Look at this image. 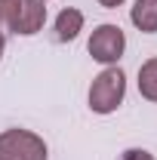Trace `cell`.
<instances>
[{"label":"cell","instance_id":"1","mask_svg":"<svg viewBox=\"0 0 157 160\" xmlns=\"http://www.w3.org/2000/svg\"><path fill=\"white\" fill-rule=\"evenodd\" d=\"M126 99V74L120 71L117 65H108L105 71H99L93 83H89V92H86V105L93 114H114Z\"/></svg>","mask_w":157,"mask_h":160},{"label":"cell","instance_id":"2","mask_svg":"<svg viewBox=\"0 0 157 160\" xmlns=\"http://www.w3.org/2000/svg\"><path fill=\"white\" fill-rule=\"evenodd\" d=\"M0 160H49V148L43 136L13 126L0 132Z\"/></svg>","mask_w":157,"mask_h":160},{"label":"cell","instance_id":"3","mask_svg":"<svg viewBox=\"0 0 157 160\" xmlns=\"http://www.w3.org/2000/svg\"><path fill=\"white\" fill-rule=\"evenodd\" d=\"M86 49H89L93 62L105 65V68H108V65H117V62L123 59V52H126V34H123V28H120V25L105 22V25L93 28Z\"/></svg>","mask_w":157,"mask_h":160},{"label":"cell","instance_id":"4","mask_svg":"<svg viewBox=\"0 0 157 160\" xmlns=\"http://www.w3.org/2000/svg\"><path fill=\"white\" fill-rule=\"evenodd\" d=\"M43 25H46V3L43 0H22L9 31L19 34V37H34L43 31Z\"/></svg>","mask_w":157,"mask_h":160},{"label":"cell","instance_id":"5","mask_svg":"<svg viewBox=\"0 0 157 160\" xmlns=\"http://www.w3.org/2000/svg\"><path fill=\"white\" fill-rule=\"evenodd\" d=\"M83 12L74 9V6H65L59 16H56V25H53V31H56V40L59 43H71V40L80 37V31H83Z\"/></svg>","mask_w":157,"mask_h":160},{"label":"cell","instance_id":"6","mask_svg":"<svg viewBox=\"0 0 157 160\" xmlns=\"http://www.w3.org/2000/svg\"><path fill=\"white\" fill-rule=\"evenodd\" d=\"M129 22L142 34H157V0H136L129 6Z\"/></svg>","mask_w":157,"mask_h":160},{"label":"cell","instance_id":"7","mask_svg":"<svg viewBox=\"0 0 157 160\" xmlns=\"http://www.w3.org/2000/svg\"><path fill=\"white\" fill-rule=\"evenodd\" d=\"M139 96L145 102H157V56L139 68Z\"/></svg>","mask_w":157,"mask_h":160},{"label":"cell","instance_id":"8","mask_svg":"<svg viewBox=\"0 0 157 160\" xmlns=\"http://www.w3.org/2000/svg\"><path fill=\"white\" fill-rule=\"evenodd\" d=\"M19 6H22V0H0V34L13 28V19H16Z\"/></svg>","mask_w":157,"mask_h":160},{"label":"cell","instance_id":"9","mask_svg":"<svg viewBox=\"0 0 157 160\" xmlns=\"http://www.w3.org/2000/svg\"><path fill=\"white\" fill-rule=\"evenodd\" d=\"M117 160H157L151 151H145V148H126Z\"/></svg>","mask_w":157,"mask_h":160},{"label":"cell","instance_id":"10","mask_svg":"<svg viewBox=\"0 0 157 160\" xmlns=\"http://www.w3.org/2000/svg\"><path fill=\"white\" fill-rule=\"evenodd\" d=\"M120 3H126V0H99V6H105V9H117Z\"/></svg>","mask_w":157,"mask_h":160},{"label":"cell","instance_id":"11","mask_svg":"<svg viewBox=\"0 0 157 160\" xmlns=\"http://www.w3.org/2000/svg\"><path fill=\"white\" fill-rule=\"evenodd\" d=\"M3 52H6V37L0 34V62H3Z\"/></svg>","mask_w":157,"mask_h":160},{"label":"cell","instance_id":"12","mask_svg":"<svg viewBox=\"0 0 157 160\" xmlns=\"http://www.w3.org/2000/svg\"><path fill=\"white\" fill-rule=\"evenodd\" d=\"M43 3H46V0H43Z\"/></svg>","mask_w":157,"mask_h":160}]
</instances>
